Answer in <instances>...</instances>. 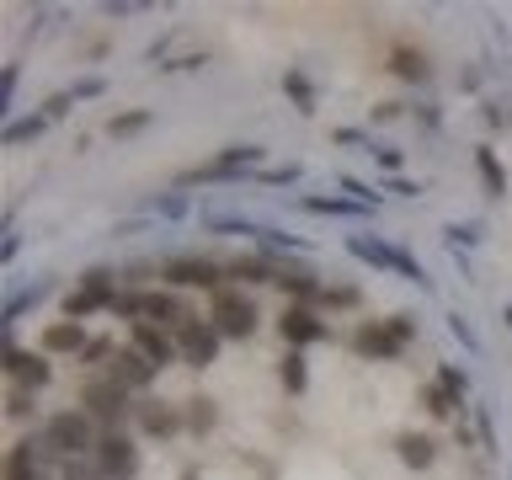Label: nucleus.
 Returning <instances> with one entry per match:
<instances>
[{"instance_id": "09e8293b", "label": "nucleus", "mask_w": 512, "mask_h": 480, "mask_svg": "<svg viewBox=\"0 0 512 480\" xmlns=\"http://www.w3.org/2000/svg\"><path fill=\"white\" fill-rule=\"evenodd\" d=\"M331 144H363V128H331Z\"/></svg>"}, {"instance_id": "0eeeda50", "label": "nucleus", "mask_w": 512, "mask_h": 480, "mask_svg": "<svg viewBox=\"0 0 512 480\" xmlns=\"http://www.w3.org/2000/svg\"><path fill=\"white\" fill-rule=\"evenodd\" d=\"M219 342H224V336H219V326L208 315H192L187 326L176 331V352H182L187 368H208V363L219 358Z\"/></svg>"}, {"instance_id": "f3484780", "label": "nucleus", "mask_w": 512, "mask_h": 480, "mask_svg": "<svg viewBox=\"0 0 512 480\" xmlns=\"http://www.w3.org/2000/svg\"><path fill=\"white\" fill-rule=\"evenodd\" d=\"M128 336H134L128 347H139L155 368H166L171 358H182V352H176V336H171V331H160V326H150V320H134V326H128Z\"/></svg>"}, {"instance_id": "c9c22d12", "label": "nucleus", "mask_w": 512, "mask_h": 480, "mask_svg": "<svg viewBox=\"0 0 512 480\" xmlns=\"http://www.w3.org/2000/svg\"><path fill=\"white\" fill-rule=\"evenodd\" d=\"M112 352H118V347H112V342H107V336H96V342H91L86 352H80V363H86V368H91V374H102V358L112 363Z\"/></svg>"}, {"instance_id": "473e14b6", "label": "nucleus", "mask_w": 512, "mask_h": 480, "mask_svg": "<svg viewBox=\"0 0 512 480\" xmlns=\"http://www.w3.org/2000/svg\"><path fill=\"white\" fill-rule=\"evenodd\" d=\"M256 246H262L267 256H278V251H304V240L283 235V230H262V235H256Z\"/></svg>"}, {"instance_id": "39448f33", "label": "nucleus", "mask_w": 512, "mask_h": 480, "mask_svg": "<svg viewBox=\"0 0 512 480\" xmlns=\"http://www.w3.org/2000/svg\"><path fill=\"white\" fill-rule=\"evenodd\" d=\"M347 251L358 256V262L368 267H379V272H400L406 283H416L422 294H432V278L422 272V262H411L400 246H390V240H374V235H347Z\"/></svg>"}, {"instance_id": "9d476101", "label": "nucleus", "mask_w": 512, "mask_h": 480, "mask_svg": "<svg viewBox=\"0 0 512 480\" xmlns=\"http://www.w3.org/2000/svg\"><path fill=\"white\" fill-rule=\"evenodd\" d=\"M91 459L107 480H134L139 475V448H134V438H123V432H102V443H96Z\"/></svg>"}, {"instance_id": "5701e85b", "label": "nucleus", "mask_w": 512, "mask_h": 480, "mask_svg": "<svg viewBox=\"0 0 512 480\" xmlns=\"http://www.w3.org/2000/svg\"><path fill=\"white\" fill-rule=\"evenodd\" d=\"M48 294H54V278H38L32 288H22V294H11V299H6V331L16 326V320H22V310H32V304H43Z\"/></svg>"}, {"instance_id": "ddd939ff", "label": "nucleus", "mask_w": 512, "mask_h": 480, "mask_svg": "<svg viewBox=\"0 0 512 480\" xmlns=\"http://www.w3.org/2000/svg\"><path fill=\"white\" fill-rule=\"evenodd\" d=\"M6 374L16 390L38 395L48 390V379H54V363H48V352H22V347H6Z\"/></svg>"}, {"instance_id": "f8f14e48", "label": "nucleus", "mask_w": 512, "mask_h": 480, "mask_svg": "<svg viewBox=\"0 0 512 480\" xmlns=\"http://www.w3.org/2000/svg\"><path fill=\"white\" fill-rule=\"evenodd\" d=\"M278 331H283V342L294 352H304V347H315V342H326V336H331V326L310 310V304H288V310L278 315Z\"/></svg>"}, {"instance_id": "a878e982", "label": "nucleus", "mask_w": 512, "mask_h": 480, "mask_svg": "<svg viewBox=\"0 0 512 480\" xmlns=\"http://www.w3.org/2000/svg\"><path fill=\"white\" fill-rule=\"evenodd\" d=\"M43 134H48V112H32V118H11L0 139H6V144H27V139H43Z\"/></svg>"}, {"instance_id": "6e6552de", "label": "nucleus", "mask_w": 512, "mask_h": 480, "mask_svg": "<svg viewBox=\"0 0 512 480\" xmlns=\"http://www.w3.org/2000/svg\"><path fill=\"white\" fill-rule=\"evenodd\" d=\"M48 464H64V459L48 448L43 432H32V438H22V443L6 454V480H43Z\"/></svg>"}, {"instance_id": "49530a36", "label": "nucleus", "mask_w": 512, "mask_h": 480, "mask_svg": "<svg viewBox=\"0 0 512 480\" xmlns=\"http://www.w3.org/2000/svg\"><path fill=\"white\" fill-rule=\"evenodd\" d=\"M262 182H272V187H278V182H299V166H272V171H262Z\"/></svg>"}, {"instance_id": "1a4fd4ad", "label": "nucleus", "mask_w": 512, "mask_h": 480, "mask_svg": "<svg viewBox=\"0 0 512 480\" xmlns=\"http://www.w3.org/2000/svg\"><path fill=\"white\" fill-rule=\"evenodd\" d=\"M139 320H150V326H160V331H182L187 320H192V310L182 304V294L176 288H144L139 294Z\"/></svg>"}, {"instance_id": "72a5a7b5", "label": "nucleus", "mask_w": 512, "mask_h": 480, "mask_svg": "<svg viewBox=\"0 0 512 480\" xmlns=\"http://www.w3.org/2000/svg\"><path fill=\"white\" fill-rule=\"evenodd\" d=\"M59 480H107V475L96 470V459H64L59 464Z\"/></svg>"}, {"instance_id": "20e7f679", "label": "nucleus", "mask_w": 512, "mask_h": 480, "mask_svg": "<svg viewBox=\"0 0 512 480\" xmlns=\"http://www.w3.org/2000/svg\"><path fill=\"white\" fill-rule=\"evenodd\" d=\"M208 320L219 326V336L246 342V336H256V326H262V310H256L251 288H219V294L208 299Z\"/></svg>"}, {"instance_id": "7c9ffc66", "label": "nucleus", "mask_w": 512, "mask_h": 480, "mask_svg": "<svg viewBox=\"0 0 512 480\" xmlns=\"http://www.w3.org/2000/svg\"><path fill=\"white\" fill-rule=\"evenodd\" d=\"M438 384H443L448 395H454V406H464V400H470V374H459L454 363H443V368H438Z\"/></svg>"}, {"instance_id": "2eb2a0df", "label": "nucleus", "mask_w": 512, "mask_h": 480, "mask_svg": "<svg viewBox=\"0 0 512 480\" xmlns=\"http://www.w3.org/2000/svg\"><path fill=\"white\" fill-rule=\"evenodd\" d=\"M134 427L144 438H171V432L187 427V416L176 406H166V400H134Z\"/></svg>"}, {"instance_id": "ea45409f", "label": "nucleus", "mask_w": 512, "mask_h": 480, "mask_svg": "<svg viewBox=\"0 0 512 480\" xmlns=\"http://www.w3.org/2000/svg\"><path fill=\"white\" fill-rule=\"evenodd\" d=\"M70 107H75V91H54V96H48V102H43L48 123H54V118H64V112H70Z\"/></svg>"}, {"instance_id": "bb28decb", "label": "nucleus", "mask_w": 512, "mask_h": 480, "mask_svg": "<svg viewBox=\"0 0 512 480\" xmlns=\"http://www.w3.org/2000/svg\"><path fill=\"white\" fill-rule=\"evenodd\" d=\"M299 208H310V214H331V219H358L368 208H358L352 198H299Z\"/></svg>"}, {"instance_id": "37998d69", "label": "nucleus", "mask_w": 512, "mask_h": 480, "mask_svg": "<svg viewBox=\"0 0 512 480\" xmlns=\"http://www.w3.org/2000/svg\"><path fill=\"white\" fill-rule=\"evenodd\" d=\"M11 96H16V64H6V75H0V112H11Z\"/></svg>"}, {"instance_id": "aec40b11", "label": "nucleus", "mask_w": 512, "mask_h": 480, "mask_svg": "<svg viewBox=\"0 0 512 480\" xmlns=\"http://www.w3.org/2000/svg\"><path fill=\"white\" fill-rule=\"evenodd\" d=\"M224 272L240 283V288H256V283H278V262H267V256H235V262H224Z\"/></svg>"}, {"instance_id": "393cba45", "label": "nucleus", "mask_w": 512, "mask_h": 480, "mask_svg": "<svg viewBox=\"0 0 512 480\" xmlns=\"http://www.w3.org/2000/svg\"><path fill=\"white\" fill-rule=\"evenodd\" d=\"M278 379H283L288 395H304V390H310V363H304V352L288 347V358L278 363Z\"/></svg>"}, {"instance_id": "a211bd4d", "label": "nucleus", "mask_w": 512, "mask_h": 480, "mask_svg": "<svg viewBox=\"0 0 512 480\" xmlns=\"http://www.w3.org/2000/svg\"><path fill=\"white\" fill-rule=\"evenodd\" d=\"M278 288L288 294V304H310V299L326 294V283H320L310 267H278Z\"/></svg>"}, {"instance_id": "4c0bfd02", "label": "nucleus", "mask_w": 512, "mask_h": 480, "mask_svg": "<svg viewBox=\"0 0 512 480\" xmlns=\"http://www.w3.org/2000/svg\"><path fill=\"white\" fill-rule=\"evenodd\" d=\"M448 246H475V240H480V224H448Z\"/></svg>"}, {"instance_id": "423d86ee", "label": "nucleus", "mask_w": 512, "mask_h": 480, "mask_svg": "<svg viewBox=\"0 0 512 480\" xmlns=\"http://www.w3.org/2000/svg\"><path fill=\"white\" fill-rule=\"evenodd\" d=\"M160 278H166V288H208V294H219V288H230L224 278V262H208V256H166L160 262Z\"/></svg>"}, {"instance_id": "4be33fe9", "label": "nucleus", "mask_w": 512, "mask_h": 480, "mask_svg": "<svg viewBox=\"0 0 512 480\" xmlns=\"http://www.w3.org/2000/svg\"><path fill=\"white\" fill-rule=\"evenodd\" d=\"M475 171H480V182H486V198H507V171H502V160H496L491 144L475 150Z\"/></svg>"}, {"instance_id": "9b49d317", "label": "nucleus", "mask_w": 512, "mask_h": 480, "mask_svg": "<svg viewBox=\"0 0 512 480\" xmlns=\"http://www.w3.org/2000/svg\"><path fill=\"white\" fill-rule=\"evenodd\" d=\"M352 352L368 363H395L400 352H406V342L384 326V320H358V331H352Z\"/></svg>"}, {"instance_id": "cd10ccee", "label": "nucleus", "mask_w": 512, "mask_h": 480, "mask_svg": "<svg viewBox=\"0 0 512 480\" xmlns=\"http://www.w3.org/2000/svg\"><path fill=\"white\" fill-rule=\"evenodd\" d=\"M155 123V112H112V118H107V134L112 139H128V134H144V128H150Z\"/></svg>"}, {"instance_id": "c85d7f7f", "label": "nucleus", "mask_w": 512, "mask_h": 480, "mask_svg": "<svg viewBox=\"0 0 512 480\" xmlns=\"http://www.w3.org/2000/svg\"><path fill=\"white\" fill-rule=\"evenodd\" d=\"M283 91H288V102H294L299 112H315V86H310V75H304V70H288Z\"/></svg>"}, {"instance_id": "3c124183", "label": "nucleus", "mask_w": 512, "mask_h": 480, "mask_svg": "<svg viewBox=\"0 0 512 480\" xmlns=\"http://www.w3.org/2000/svg\"><path fill=\"white\" fill-rule=\"evenodd\" d=\"M502 320H507V331H512V304H507V310H502Z\"/></svg>"}, {"instance_id": "de8ad7c7", "label": "nucleus", "mask_w": 512, "mask_h": 480, "mask_svg": "<svg viewBox=\"0 0 512 480\" xmlns=\"http://www.w3.org/2000/svg\"><path fill=\"white\" fill-rule=\"evenodd\" d=\"M400 112H406V102H379V107H374V123H395Z\"/></svg>"}, {"instance_id": "b1692460", "label": "nucleus", "mask_w": 512, "mask_h": 480, "mask_svg": "<svg viewBox=\"0 0 512 480\" xmlns=\"http://www.w3.org/2000/svg\"><path fill=\"white\" fill-rule=\"evenodd\" d=\"M182 416H187V432H192V438H203V432H214V427H219V406H214L208 395H192Z\"/></svg>"}, {"instance_id": "2f4dec72", "label": "nucleus", "mask_w": 512, "mask_h": 480, "mask_svg": "<svg viewBox=\"0 0 512 480\" xmlns=\"http://www.w3.org/2000/svg\"><path fill=\"white\" fill-rule=\"evenodd\" d=\"M422 406H427L432 416H454V411H459V406H454V395H448L438 379H432V384H422Z\"/></svg>"}, {"instance_id": "f704fd0d", "label": "nucleus", "mask_w": 512, "mask_h": 480, "mask_svg": "<svg viewBox=\"0 0 512 480\" xmlns=\"http://www.w3.org/2000/svg\"><path fill=\"white\" fill-rule=\"evenodd\" d=\"M336 187H342V192H352V203H358V208H379V192L368 187V182H358V176H342Z\"/></svg>"}, {"instance_id": "f257e3e1", "label": "nucleus", "mask_w": 512, "mask_h": 480, "mask_svg": "<svg viewBox=\"0 0 512 480\" xmlns=\"http://www.w3.org/2000/svg\"><path fill=\"white\" fill-rule=\"evenodd\" d=\"M80 411H86L96 427L112 432L123 416H134V390H123L107 368H102V374H86V379H80Z\"/></svg>"}, {"instance_id": "7ed1b4c3", "label": "nucleus", "mask_w": 512, "mask_h": 480, "mask_svg": "<svg viewBox=\"0 0 512 480\" xmlns=\"http://www.w3.org/2000/svg\"><path fill=\"white\" fill-rule=\"evenodd\" d=\"M118 272L112 267H86L80 272V283L70 288V294H64V320H80V326H86V315H96V310H112V304H118Z\"/></svg>"}, {"instance_id": "79ce46f5", "label": "nucleus", "mask_w": 512, "mask_h": 480, "mask_svg": "<svg viewBox=\"0 0 512 480\" xmlns=\"http://www.w3.org/2000/svg\"><path fill=\"white\" fill-rule=\"evenodd\" d=\"M384 326H390V331L400 336V342H411V336H416V315H390Z\"/></svg>"}, {"instance_id": "a19ab883", "label": "nucleus", "mask_w": 512, "mask_h": 480, "mask_svg": "<svg viewBox=\"0 0 512 480\" xmlns=\"http://www.w3.org/2000/svg\"><path fill=\"white\" fill-rule=\"evenodd\" d=\"M448 331H454V336H459L464 347H480V336L470 331V320H464V315H448Z\"/></svg>"}, {"instance_id": "a18cd8bd", "label": "nucleus", "mask_w": 512, "mask_h": 480, "mask_svg": "<svg viewBox=\"0 0 512 480\" xmlns=\"http://www.w3.org/2000/svg\"><path fill=\"white\" fill-rule=\"evenodd\" d=\"M160 214H166V219H182V214H187V198H182V192H171V198H160Z\"/></svg>"}, {"instance_id": "4468645a", "label": "nucleus", "mask_w": 512, "mask_h": 480, "mask_svg": "<svg viewBox=\"0 0 512 480\" xmlns=\"http://www.w3.org/2000/svg\"><path fill=\"white\" fill-rule=\"evenodd\" d=\"M107 374H112V379H118V384H123V390H150V384H155V374H160V368H155L150 358H144V352H139V347H118V352H112V363H107Z\"/></svg>"}, {"instance_id": "603ef678", "label": "nucleus", "mask_w": 512, "mask_h": 480, "mask_svg": "<svg viewBox=\"0 0 512 480\" xmlns=\"http://www.w3.org/2000/svg\"><path fill=\"white\" fill-rule=\"evenodd\" d=\"M43 480H48V475H43Z\"/></svg>"}, {"instance_id": "8fccbe9b", "label": "nucleus", "mask_w": 512, "mask_h": 480, "mask_svg": "<svg viewBox=\"0 0 512 480\" xmlns=\"http://www.w3.org/2000/svg\"><path fill=\"white\" fill-rule=\"evenodd\" d=\"M390 192H400V198H422V187H416V182H406V176H395V182H390Z\"/></svg>"}, {"instance_id": "c03bdc74", "label": "nucleus", "mask_w": 512, "mask_h": 480, "mask_svg": "<svg viewBox=\"0 0 512 480\" xmlns=\"http://www.w3.org/2000/svg\"><path fill=\"white\" fill-rule=\"evenodd\" d=\"M368 155H374L384 171H400V150H390V144H374V150H368Z\"/></svg>"}, {"instance_id": "dca6fc26", "label": "nucleus", "mask_w": 512, "mask_h": 480, "mask_svg": "<svg viewBox=\"0 0 512 480\" xmlns=\"http://www.w3.org/2000/svg\"><path fill=\"white\" fill-rule=\"evenodd\" d=\"M86 347H91V336L80 320H54V326L38 336V352H48V358H80Z\"/></svg>"}, {"instance_id": "412c9836", "label": "nucleus", "mask_w": 512, "mask_h": 480, "mask_svg": "<svg viewBox=\"0 0 512 480\" xmlns=\"http://www.w3.org/2000/svg\"><path fill=\"white\" fill-rule=\"evenodd\" d=\"M395 454H400V464H406V470H427V464L438 459V443H432L427 432H400V438H395Z\"/></svg>"}, {"instance_id": "6ab92c4d", "label": "nucleus", "mask_w": 512, "mask_h": 480, "mask_svg": "<svg viewBox=\"0 0 512 480\" xmlns=\"http://www.w3.org/2000/svg\"><path fill=\"white\" fill-rule=\"evenodd\" d=\"M384 70H390L395 80H411V86H422V80L432 75V64H427L422 48H406V43H400V48H390V64H384Z\"/></svg>"}, {"instance_id": "c756f323", "label": "nucleus", "mask_w": 512, "mask_h": 480, "mask_svg": "<svg viewBox=\"0 0 512 480\" xmlns=\"http://www.w3.org/2000/svg\"><path fill=\"white\" fill-rule=\"evenodd\" d=\"M320 304H326V310H358V304H363V294H358L352 283H331L326 294H320Z\"/></svg>"}, {"instance_id": "f03ea898", "label": "nucleus", "mask_w": 512, "mask_h": 480, "mask_svg": "<svg viewBox=\"0 0 512 480\" xmlns=\"http://www.w3.org/2000/svg\"><path fill=\"white\" fill-rule=\"evenodd\" d=\"M43 438H48V448H54L59 459H91L96 443H102V432H96V422L75 406V411H54V416H48Z\"/></svg>"}, {"instance_id": "58836bf2", "label": "nucleus", "mask_w": 512, "mask_h": 480, "mask_svg": "<svg viewBox=\"0 0 512 480\" xmlns=\"http://www.w3.org/2000/svg\"><path fill=\"white\" fill-rule=\"evenodd\" d=\"M70 91H75V102H91V96H102V91H107V80H102V75H86V80H75Z\"/></svg>"}, {"instance_id": "e433bc0d", "label": "nucleus", "mask_w": 512, "mask_h": 480, "mask_svg": "<svg viewBox=\"0 0 512 480\" xmlns=\"http://www.w3.org/2000/svg\"><path fill=\"white\" fill-rule=\"evenodd\" d=\"M32 411H38V406H32V395H27V390H11V395H6V416H16V422H27Z\"/></svg>"}]
</instances>
